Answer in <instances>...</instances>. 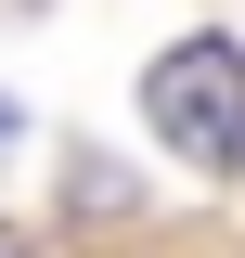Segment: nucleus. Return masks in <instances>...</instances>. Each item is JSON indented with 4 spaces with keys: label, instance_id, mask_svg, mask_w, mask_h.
Listing matches in <instances>:
<instances>
[{
    "label": "nucleus",
    "instance_id": "nucleus-1",
    "mask_svg": "<svg viewBox=\"0 0 245 258\" xmlns=\"http://www.w3.org/2000/svg\"><path fill=\"white\" fill-rule=\"evenodd\" d=\"M142 116H155V142H181L194 168H232L245 155V52L232 39H181V52L142 78Z\"/></svg>",
    "mask_w": 245,
    "mask_h": 258
},
{
    "label": "nucleus",
    "instance_id": "nucleus-2",
    "mask_svg": "<svg viewBox=\"0 0 245 258\" xmlns=\"http://www.w3.org/2000/svg\"><path fill=\"white\" fill-rule=\"evenodd\" d=\"M0 142H13V103H0Z\"/></svg>",
    "mask_w": 245,
    "mask_h": 258
},
{
    "label": "nucleus",
    "instance_id": "nucleus-3",
    "mask_svg": "<svg viewBox=\"0 0 245 258\" xmlns=\"http://www.w3.org/2000/svg\"><path fill=\"white\" fill-rule=\"evenodd\" d=\"M0 258H13V232H0Z\"/></svg>",
    "mask_w": 245,
    "mask_h": 258
}]
</instances>
